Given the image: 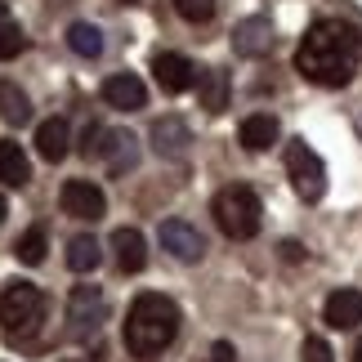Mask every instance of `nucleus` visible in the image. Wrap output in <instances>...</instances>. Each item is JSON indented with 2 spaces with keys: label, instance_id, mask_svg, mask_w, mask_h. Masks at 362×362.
<instances>
[{
  "label": "nucleus",
  "instance_id": "f257e3e1",
  "mask_svg": "<svg viewBox=\"0 0 362 362\" xmlns=\"http://www.w3.org/2000/svg\"><path fill=\"white\" fill-rule=\"evenodd\" d=\"M362 67V32L344 18H317L296 49V72L313 86L340 90Z\"/></svg>",
  "mask_w": 362,
  "mask_h": 362
},
{
  "label": "nucleus",
  "instance_id": "f03ea898",
  "mask_svg": "<svg viewBox=\"0 0 362 362\" xmlns=\"http://www.w3.org/2000/svg\"><path fill=\"white\" fill-rule=\"evenodd\" d=\"M179 336V304L157 296V291H144L134 296L130 313H125V349L134 358H157L161 349H170Z\"/></svg>",
  "mask_w": 362,
  "mask_h": 362
},
{
  "label": "nucleus",
  "instance_id": "7ed1b4c3",
  "mask_svg": "<svg viewBox=\"0 0 362 362\" xmlns=\"http://www.w3.org/2000/svg\"><path fill=\"white\" fill-rule=\"evenodd\" d=\"M40 322H45V296L32 282H5L0 291V327H5V340H32Z\"/></svg>",
  "mask_w": 362,
  "mask_h": 362
},
{
  "label": "nucleus",
  "instance_id": "20e7f679",
  "mask_svg": "<svg viewBox=\"0 0 362 362\" xmlns=\"http://www.w3.org/2000/svg\"><path fill=\"white\" fill-rule=\"evenodd\" d=\"M211 215H215V224H219V233H224V238H233V242H250V238L259 233L264 206H259V197H255L246 184H228V188L215 192Z\"/></svg>",
  "mask_w": 362,
  "mask_h": 362
},
{
  "label": "nucleus",
  "instance_id": "39448f33",
  "mask_svg": "<svg viewBox=\"0 0 362 362\" xmlns=\"http://www.w3.org/2000/svg\"><path fill=\"white\" fill-rule=\"evenodd\" d=\"M286 175H291V184H296V192L304 202H322L327 165H322V157H317L304 139H291V144H286Z\"/></svg>",
  "mask_w": 362,
  "mask_h": 362
},
{
  "label": "nucleus",
  "instance_id": "423d86ee",
  "mask_svg": "<svg viewBox=\"0 0 362 362\" xmlns=\"http://www.w3.org/2000/svg\"><path fill=\"white\" fill-rule=\"evenodd\" d=\"M59 206L67 219H86V224H94V219L107 215V197L99 184H90V179H67L63 192H59Z\"/></svg>",
  "mask_w": 362,
  "mask_h": 362
},
{
  "label": "nucleus",
  "instance_id": "0eeeda50",
  "mask_svg": "<svg viewBox=\"0 0 362 362\" xmlns=\"http://www.w3.org/2000/svg\"><path fill=\"white\" fill-rule=\"evenodd\" d=\"M152 76H157V86H161L165 94H184V90L197 86V76H202V72L184 59V54L157 49V54H152Z\"/></svg>",
  "mask_w": 362,
  "mask_h": 362
},
{
  "label": "nucleus",
  "instance_id": "6e6552de",
  "mask_svg": "<svg viewBox=\"0 0 362 362\" xmlns=\"http://www.w3.org/2000/svg\"><path fill=\"white\" fill-rule=\"evenodd\" d=\"M161 250H170L179 264H197L206 255V238L188 224V219H165L161 224Z\"/></svg>",
  "mask_w": 362,
  "mask_h": 362
},
{
  "label": "nucleus",
  "instance_id": "1a4fd4ad",
  "mask_svg": "<svg viewBox=\"0 0 362 362\" xmlns=\"http://www.w3.org/2000/svg\"><path fill=\"white\" fill-rule=\"evenodd\" d=\"M188 144H192L188 121H179V117L152 121V152H157V157H165V161H184V157H188Z\"/></svg>",
  "mask_w": 362,
  "mask_h": 362
},
{
  "label": "nucleus",
  "instance_id": "9d476101",
  "mask_svg": "<svg viewBox=\"0 0 362 362\" xmlns=\"http://www.w3.org/2000/svg\"><path fill=\"white\" fill-rule=\"evenodd\" d=\"M67 322H72V336H86L103 322V296L99 286H76L72 300H67Z\"/></svg>",
  "mask_w": 362,
  "mask_h": 362
},
{
  "label": "nucleus",
  "instance_id": "9b49d317",
  "mask_svg": "<svg viewBox=\"0 0 362 362\" xmlns=\"http://www.w3.org/2000/svg\"><path fill=\"white\" fill-rule=\"evenodd\" d=\"M273 49V27L269 18H242L233 27V54H242V59H264V54Z\"/></svg>",
  "mask_w": 362,
  "mask_h": 362
},
{
  "label": "nucleus",
  "instance_id": "f8f14e48",
  "mask_svg": "<svg viewBox=\"0 0 362 362\" xmlns=\"http://www.w3.org/2000/svg\"><path fill=\"white\" fill-rule=\"evenodd\" d=\"M103 99H107V107H117V112H139V107L148 103V90L134 72H117V76L103 81Z\"/></svg>",
  "mask_w": 362,
  "mask_h": 362
},
{
  "label": "nucleus",
  "instance_id": "ddd939ff",
  "mask_svg": "<svg viewBox=\"0 0 362 362\" xmlns=\"http://www.w3.org/2000/svg\"><path fill=\"white\" fill-rule=\"evenodd\" d=\"M322 317H327V327H336V331H349V327H358V322H362V291H354V286H340V291H331V296H327V309H322Z\"/></svg>",
  "mask_w": 362,
  "mask_h": 362
},
{
  "label": "nucleus",
  "instance_id": "4468645a",
  "mask_svg": "<svg viewBox=\"0 0 362 362\" xmlns=\"http://www.w3.org/2000/svg\"><path fill=\"white\" fill-rule=\"evenodd\" d=\"M112 259H117L121 273H144V264H148L144 233H139V228H117L112 233Z\"/></svg>",
  "mask_w": 362,
  "mask_h": 362
},
{
  "label": "nucleus",
  "instance_id": "2eb2a0df",
  "mask_svg": "<svg viewBox=\"0 0 362 362\" xmlns=\"http://www.w3.org/2000/svg\"><path fill=\"white\" fill-rule=\"evenodd\" d=\"M99 157L107 161V170H112V175L134 170V161H139V139H134V134H121V130H107L103 144H99Z\"/></svg>",
  "mask_w": 362,
  "mask_h": 362
},
{
  "label": "nucleus",
  "instance_id": "dca6fc26",
  "mask_svg": "<svg viewBox=\"0 0 362 362\" xmlns=\"http://www.w3.org/2000/svg\"><path fill=\"white\" fill-rule=\"evenodd\" d=\"M0 184L5 188H27L32 184V161L13 139H0Z\"/></svg>",
  "mask_w": 362,
  "mask_h": 362
},
{
  "label": "nucleus",
  "instance_id": "f3484780",
  "mask_svg": "<svg viewBox=\"0 0 362 362\" xmlns=\"http://www.w3.org/2000/svg\"><path fill=\"white\" fill-rule=\"evenodd\" d=\"M67 144H72V130H67V121H63V117H49V121H40V125H36V152H40V157H45L49 165L67 157Z\"/></svg>",
  "mask_w": 362,
  "mask_h": 362
},
{
  "label": "nucleus",
  "instance_id": "a211bd4d",
  "mask_svg": "<svg viewBox=\"0 0 362 362\" xmlns=\"http://www.w3.org/2000/svg\"><path fill=\"white\" fill-rule=\"evenodd\" d=\"M197 99L211 117H219L228 107V72L224 67H206V72L197 76Z\"/></svg>",
  "mask_w": 362,
  "mask_h": 362
},
{
  "label": "nucleus",
  "instance_id": "6ab92c4d",
  "mask_svg": "<svg viewBox=\"0 0 362 362\" xmlns=\"http://www.w3.org/2000/svg\"><path fill=\"white\" fill-rule=\"evenodd\" d=\"M238 139H242V148H246V152H269V148L277 144V117H269V112L246 117V121H242V130H238Z\"/></svg>",
  "mask_w": 362,
  "mask_h": 362
},
{
  "label": "nucleus",
  "instance_id": "aec40b11",
  "mask_svg": "<svg viewBox=\"0 0 362 362\" xmlns=\"http://www.w3.org/2000/svg\"><path fill=\"white\" fill-rule=\"evenodd\" d=\"M0 121L5 125H27L32 121V99H27L13 81H0Z\"/></svg>",
  "mask_w": 362,
  "mask_h": 362
},
{
  "label": "nucleus",
  "instance_id": "412c9836",
  "mask_svg": "<svg viewBox=\"0 0 362 362\" xmlns=\"http://www.w3.org/2000/svg\"><path fill=\"white\" fill-rule=\"evenodd\" d=\"M99 259H103V246L94 242V238H86V233L67 242V269H72V273H94V269H99Z\"/></svg>",
  "mask_w": 362,
  "mask_h": 362
},
{
  "label": "nucleus",
  "instance_id": "4be33fe9",
  "mask_svg": "<svg viewBox=\"0 0 362 362\" xmlns=\"http://www.w3.org/2000/svg\"><path fill=\"white\" fill-rule=\"evenodd\" d=\"M67 45H72V54H81V59H99L103 54V32L94 23H72L67 27Z\"/></svg>",
  "mask_w": 362,
  "mask_h": 362
},
{
  "label": "nucleus",
  "instance_id": "5701e85b",
  "mask_svg": "<svg viewBox=\"0 0 362 362\" xmlns=\"http://www.w3.org/2000/svg\"><path fill=\"white\" fill-rule=\"evenodd\" d=\"M27 49V36H23V27L9 18V13H0V63H9V59H18V54Z\"/></svg>",
  "mask_w": 362,
  "mask_h": 362
},
{
  "label": "nucleus",
  "instance_id": "b1692460",
  "mask_svg": "<svg viewBox=\"0 0 362 362\" xmlns=\"http://www.w3.org/2000/svg\"><path fill=\"white\" fill-rule=\"evenodd\" d=\"M45 250H49L45 228H27L23 238H18V246H13V255H18L23 264H40V259H45Z\"/></svg>",
  "mask_w": 362,
  "mask_h": 362
},
{
  "label": "nucleus",
  "instance_id": "393cba45",
  "mask_svg": "<svg viewBox=\"0 0 362 362\" xmlns=\"http://www.w3.org/2000/svg\"><path fill=\"white\" fill-rule=\"evenodd\" d=\"M175 9H179V18H188V23H211L215 18V0H175Z\"/></svg>",
  "mask_w": 362,
  "mask_h": 362
},
{
  "label": "nucleus",
  "instance_id": "a878e982",
  "mask_svg": "<svg viewBox=\"0 0 362 362\" xmlns=\"http://www.w3.org/2000/svg\"><path fill=\"white\" fill-rule=\"evenodd\" d=\"M300 362H336V358H331V344L322 336H309L304 349H300Z\"/></svg>",
  "mask_w": 362,
  "mask_h": 362
},
{
  "label": "nucleus",
  "instance_id": "bb28decb",
  "mask_svg": "<svg viewBox=\"0 0 362 362\" xmlns=\"http://www.w3.org/2000/svg\"><path fill=\"white\" fill-rule=\"evenodd\" d=\"M206 362H238V349H233L228 340H215L211 354H206Z\"/></svg>",
  "mask_w": 362,
  "mask_h": 362
},
{
  "label": "nucleus",
  "instance_id": "cd10ccee",
  "mask_svg": "<svg viewBox=\"0 0 362 362\" xmlns=\"http://www.w3.org/2000/svg\"><path fill=\"white\" fill-rule=\"evenodd\" d=\"M282 259H286V264H300V259H304V246H300V242H282Z\"/></svg>",
  "mask_w": 362,
  "mask_h": 362
},
{
  "label": "nucleus",
  "instance_id": "c85d7f7f",
  "mask_svg": "<svg viewBox=\"0 0 362 362\" xmlns=\"http://www.w3.org/2000/svg\"><path fill=\"white\" fill-rule=\"evenodd\" d=\"M5 215H9V206H5V197H0V224H5Z\"/></svg>",
  "mask_w": 362,
  "mask_h": 362
},
{
  "label": "nucleus",
  "instance_id": "c756f323",
  "mask_svg": "<svg viewBox=\"0 0 362 362\" xmlns=\"http://www.w3.org/2000/svg\"><path fill=\"white\" fill-rule=\"evenodd\" d=\"M354 362H362V340H358V349H354Z\"/></svg>",
  "mask_w": 362,
  "mask_h": 362
},
{
  "label": "nucleus",
  "instance_id": "7c9ffc66",
  "mask_svg": "<svg viewBox=\"0 0 362 362\" xmlns=\"http://www.w3.org/2000/svg\"><path fill=\"white\" fill-rule=\"evenodd\" d=\"M117 5H134V0H117Z\"/></svg>",
  "mask_w": 362,
  "mask_h": 362
}]
</instances>
